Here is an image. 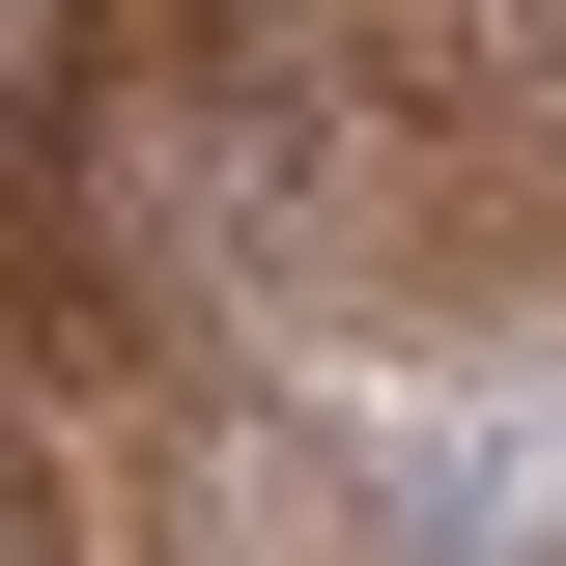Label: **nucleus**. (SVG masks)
<instances>
[{
	"mask_svg": "<svg viewBox=\"0 0 566 566\" xmlns=\"http://www.w3.org/2000/svg\"><path fill=\"white\" fill-rule=\"evenodd\" d=\"M0 29H29V0H0Z\"/></svg>",
	"mask_w": 566,
	"mask_h": 566,
	"instance_id": "f257e3e1",
	"label": "nucleus"
}]
</instances>
